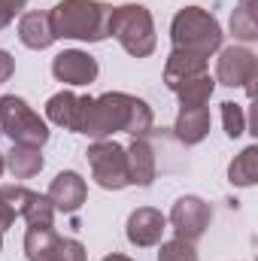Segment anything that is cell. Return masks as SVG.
I'll return each mask as SVG.
<instances>
[{
  "instance_id": "cell-1",
  "label": "cell",
  "mask_w": 258,
  "mask_h": 261,
  "mask_svg": "<svg viewBox=\"0 0 258 261\" xmlns=\"http://www.w3.org/2000/svg\"><path fill=\"white\" fill-rule=\"evenodd\" d=\"M125 130L134 140L146 137L152 130V110L146 100L125 94V91H107L100 97H85L79 134L91 140H110L113 134Z\"/></svg>"
},
{
  "instance_id": "cell-2",
  "label": "cell",
  "mask_w": 258,
  "mask_h": 261,
  "mask_svg": "<svg viewBox=\"0 0 258 261\" xmlns=\"http://www.w3.org/2000/svg\"><path fill=\"white\" fill-rule=\"evenodd\" d=\"M110 18H113V6L104 0H61L49 12L55 37L82 40V43L107 40L110 37Z\"/></svg>"
},
{
  "instance_id": "cell-3",
  "label": "cell",
  "mask_w": 258,
  "mask_h": 261,
  "mask_svg": "<svg viewBox=\"0 0 258 261\" xmlns=\"http://www.w3.org/2000/svg\"><path fill=\"white\" fill-rule=\"evenodd\" d=\"M222 28L216 21L213 12L200 9V6H186L173 15L170 21V40H173V49L179 52H192L200 58H210L213 52L222 49Z\"/></svg>"
},
{
  "instance_id": "cell-4",
  "label": "cell",
  "mask_w": 258,
  "mask_h": 261,
  "mask_svg": "<svg viewBox=\"0 0 258 261\" xmlns=\"http://www.w3.org/2000/svg\"><path fill=\"white\" fill-rule=\"evenodd\" d=\"M110 37L119 40V46L128 52L131 58H149V55L155 52V43H158L152 12H149L143 3L113 6Z\"/></svg>"
},
{
  "instance_id": "cell-5",
  "label": "cell",
  "mask_w": 258,
  "mask_h": 261,
  "mask_svg": "<svg viewBox=\"0 0 258 261\" xmlns=\"http://www.w3.org/2000/svg\"><path fill=\"white\" fill-rule=\"evenodd\" d=\"M0 137H9L12 143H24V146H46L49 125L28 107V100L15 94H3L0 97Z\"/></svg>"
},
{
  "instance_id": "cell-6",
  "label": "cell",
  "mask_w": 258,
  "mask_h": 261,
  "mask_svg": "<svg viewBox=\"0 0 258 261\" xmlns=\"http://www.w3.org/2000/svg\"><path fill=\"white\" fill-rule=\"evenodd\" d=\"M91 164V176L100 189L107 192H122L128 186V161H125V146L116 140H94L85 152Z\"/></svg>"
},
{
  "instance_id": "cell-7",
  "label": "cell",
  "mask_w": 258,
  "mask_h": 261,
  "mask_svg": "<svg viewBox=\"0 0 258 261\" xmlns=\"http://www.w3.org/2000/svg\"><path fill=\"white\" fill-rule=\"evenodd\" d=\"M255 76H258V61L255 52L246 46H228L219 49V61H216V82L228 85V88H246V94H255Z\"/></svg>"
},
{
  "instance_id": "cell-8",
  "label": "cell",
  "mask_w": 258,
  "mask_h": 261,
  "mask_svg": "<svg viewBox=\"0 0 258 261\" xmlns=\"http://www.w3.org/2000/svg\"><path fill=\"white\" fill-rule=\"evenodd\" d=\"M210 222H213L210 203L200 200V197H194V195L179 197V200L173 203V210H170V225H173L176 237L186 240V243H197V240L207 234Z\"/></svg>"
},
{
  "instance_id": "cell-9",
  "label": "cell",
  "mask_w": 258,
  "mask_h": 261,
  "mask_svg": "<svg viewBox=\"0 0 258 261\" xmlns=\"http://www.w3.org/2000/svg\"><path fill=\"white\" fill-rule=\"evenodd\" d=\"M52 76L64 85H91L97 79V61L82 49H67L52 58Z\"/></svg>"
},
{
  "instance_id": "cell-10",
  "label": "cell",
  "mask_w": 258,
  "mask_h": 261,
  "mask_svg": "<svg viewBox=\"0 0 258 261\" xmlns=\"http://www.w3.org/2000/svg\"><path fill=\"white\" fill-rule=\"evenodd\" d=\"M164 228H167V219H164L158 210H152V206H137L128 216L125 234H128L131 246L149 249V246H158V243H161Z\"/></svg>"
},
{
  "instance_id": "cell-11",
  "label": "cell",
  "mask_w": 258,
  "mask_h": 261,
  "mask_svg": "<svg viewBox=\"0 0 258 261\" xmlns=\"http://www.w3.org/2000/svg\"><path fill=\"white\" fill-rule=\"evenodd\" d=\"M125 161H128V186L149 189L158 176V161H155V149L149 146L146 137H137L125 149Z\"/></svg>"
},
{
  "instance_id": "cell-12",
  "label": "cell",
  "mask_w": 258,
  "mask_h": 261,
  "mask_svg": "<svg viewBox=\"0 0 258 261\" xmlns=\"http://www.w3.org/2000/svg\"><path fill=\"white\" fill-rule=\"evenodd\" d=\"M46 197L52 200L55 210H61V213H76V210L85 203V197H88V186H85V179H82L76 170H64V173H58V176L52 179Z\"/></svg>"
},
{
  "instance_id": "cell-13",
  "label": "cell",
  "mask_w": 258,
  "mask_h": 261,
  "mask_svg": "<svg viewBox=\"0 0 258 261\" xmlns=\"http://www.w3.org/2000/svg\"><path fill=\"white\" fill-rule=\"evenodd\" d=\"M82 107H85V97H79V94H73V91H58V94H52L49 103H46V119H49L52 125H58V128L79 134Z\"/></svg>"
},
{
  "instance_id": "cell-14",
  "label": "cell",
  "mask_w": 258,
  "mask_h": 261,
  "mask_svg": "<svg viewBox=\"0 0 258 261\" xmlns=\"http://www.w3.org/2000/svg\"><path fill=\"white\" fill-rule=\"evenodd\" d=\"M18 40L28 46V49H49L58 37L52 31V21H49V12H24L21 21H18Z\"/></svg>"
},
{
  "instance_id": "cell-15",
  "label": "cell",
  "mask_w": 258,
  "mask_h": 261,
  "mask_svg": "<svg viewBox=\"0 0 258 261\" xmlns=\"http://www.w3.org/2000/svg\"><path fill=\"white\" fill-rule=\"evenodd\" d=\"M210 110L207 107H189V110H183L179 107V116H176V140L183 143V146H197L207 134H210Z\"/></svg>"
},
{
  "instance_id": "cell-16",
  "label": "cell",
  "mask_w": 258,
  "mask_h": 261,
  "mask_svg": "<svg viewBox=\"0 0 258 261\" xmlns=\"http://www.w3.org/2000/svg\"><path fill=\"white\" fill-rule=\"evenodd\" d=\"M200 73H207V58L192 55V52H179V49H173V52H170V58H167V64H164V85L173 91L176 85H183L186 79L200 76Z\"/></svg>"
},
{
  "instance_id": "cell-17",
  "label": "cell",
  "mask_w": 258,
  "mask_h": 261,
  "mask_svg": "<svg viewBox=\"0 0 258 261\" xmlns=\"http://www.w3.org/2000/svg\"><path fill=\"white\" fill-rule=\"evenodd\" d=\"M6 158V170L15 176V179H31V176H37L40 170H43V152H40V146H24V143H12V149H9V155H3Z\"/></svg>"
},
{
  "instance_id": "cell-18",
  "label": "cell",
  "mask_w": 258,
  "mask_h": 261,
  "mask_svg": "<svg viewBox=\"0 0 258 261\" xmlns=\"http://www.w3.org/2000/svg\"><path fill=\"white\" fill-rule=\"evenodd\" d=\"M213 91H216V79L210 73L192 76V79H186L183 85L173 88V94L179 97V107L183 110H189V107H207L210 97H213Z\"/></svg>"
},
{
  "instance_id": "cell-19",
  "label": "cell",
  "mask_w": 258,
  "mask_h": 261,
  "mask_svg": "<svg viewBox=\"0 0 258 261\" xmlns=\"http://www.w3.org/2000/svg\"><path fill=\"white\" fill-rule=\"evenodd\" d=\"M58 234L55 228H28L24 234V255L28 261H55V249H58Z\"/></svg>"
},
{
  "instance_id": "cell-20",
  "label": "cell",
  "mask_w": 258,
  "mask_h": 261,
  "mask_svg": "<svg viewBox=\"0 0 258 261\" xmlns=\"http://www.w3.org/2000/svg\"><path fill=\"white\" fill-rule=\"evenodd\" d=\"M258 179V146H246L231 164H228V182L231 186H255Z\"/></svg>"
},
{
  "instance_id": "cell-21",
  "label": "cell",
  "mask_w": 258,
  "mask_h": 261,
  "mask_svg": "<svg viewBox=\"0 0 258 261\" xmlns=\"http://www.w3.org/2000/svg\"><path fill=\"white\" fill-rule=\"evenodd\" d=\"M231 34L243 43L258 40V18H255V0H237L231 12Z\"/></svg>"
},
{
  "instance_id": "cell-22",
  "label": "cell",
  "mask_w": 258,
  "mask_h": 261,
  "mask_svg": "<svg viewBox=\"0 0 258 261\" xmlns=\"http://www.w3.org/2000/svg\"><path fill=\"white\" fill-rule=\"evenodd\" d=\"M24 222H28V228H52V222H55V206H52V200L46 195H37L31 197V203L24 206Z\"/></svg>"
},
{
  "instance_id": "cell-23",
  "label": "cell",
  "mask_w": 258,
  "mask_h": 261,
  "mask_svg": "<svg viewBox=\"0 0 258 261\" xmlns=\"http://www.w3.org/2000/svg\"><path fill=\"white\" fill-rule=\"evenodd\" d=\"M222 125H225V134L231 140L243 137L246 134V113H243V107L234 103V100H225L222 103Z\"/></svg>"
},
{
  "instance_id": "cell-24",
  "label": "cell",
  "mask_w": 258,
  "mask_h": 261,
  "mask_svg": "<svg viewBox=\"0 0 258 261\" xmlns=\"http://www.w3.org/2000/svg\"><path fill=\"white\" fill-rule=\"evenodd\" d=\"M158 261H197V249H194V243H186V240L176 237V240L161 243Z\"/></svg>"
},
{
  "instance_id": "cell-25",
  "label": "cell",
  "mask_w": 258,
  "mask_h": 261,
  "mask_svg": "<svg viewBox=\"0 0 258 261\" xmlns=\"http://www.w3.org/2000/svg\"><path fill=\"white\" fill-rule=\"evenodd\" d=\"M31 197H34V192L24 189V186H3V189H0V200H3L15 216L24 213V206L31 203Z\"/></svg>"
},
{
  "instance_id": "cell-26",
  "label": "cell",
  "mask_w": 258,
  "mask_h": 261,
  "mask_svg": "<svg viewBox=\"0 0 258 261\" xmlns=\"http://www.w3.org/2000/svg\"><path fill=\"white\" fill-rule=\"evenodd\" d=\"M85 246L73 237H61L58 240V249H55V261H85Z\"/></svg>"
},
{
  "instance_id": "cell-27",
  "label": "cell",
  "mask_w": 258,
  "mask_h": 261,
  "mask_svg": "<svg viewBox=\"0 0 258 261\" xmlns=\"http://www.w3.org/2000/svg\"><path fill=\"white\" fill-rule=\"evenodd\" d=\"M24 3H28V0H0V31L24 9Z\"/></svg>"
},
{
  "instance_id": "cell-28",
  "label": "cell",
  "mask_w": 258,
  "mask_h": 261,
  "mask_svg": "<svg viewBox=\"0 0 258 261\" xmlns=\"http://www.w3.org/2000/svg\"><path fill=\"white\" fill-rule=\"evenodd\" d=\"M15 73V58L6 52V49H0V85L3 82H9V76Z\"/></svg>"
},
{
  "instance_id": "cell-29",
  "label": "cell",
  "mask_w": 258,
  "mask_h": 261,
  "mask_svg": "<svg viewBox=\"0 0 258 261\" xmlns=\"http://www.w3.org/2000/svg\"><path fill=\"white\" fill-rule=\"evenodd\" d=\"M12 222H15V213H12V210L0 200V234H3L6 228H12Z\"/></svg>"
},
{
  "instance_id": "cell-30",
  "label": "cell",
  "mask_w": 258,
  "mask_h": 261,
  "mask_svg": "<svg viewBox=\"0 0 258 261\" xmlns=\"http://www.w3.org/2000/svg\"><path fill=\"white\" fill-rule=\"evenodd\" d=\"M100 261H131L128 255H119V252H113V255H104Z\"/></svg>"
},
{
  "instance_id": "cell-31",
  "label": "cell",
  "mask_w": 258,
  "mask_h": 261,
  "mask_svg": "<svg viewBox=\"0 0 258 261\" xmlns=\"http://www.w3.org/2000/svg\"><path fill=\"white\" fill-rule=\"evenodd\" d=\"M3 170H6V158H3V152H0V176H3Z\"/></svg>"
},
{
  "instance_id": "cell-32",
  "label": "cell",
  "mask_w": 258,
  "mask_h": 261,
  "mask_svg": "<svg viewBox=\"0 0 258 261\" xmlns=\"http://www.w3.org/2000/svg\"><path fill=\"white\" fill-rule=\"evenodd\" d=\"M0 249H3V234H0Z\"/></svg>"
}]
</instances>
